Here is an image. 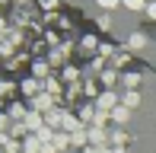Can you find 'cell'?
Returning a JSON list of instances; mask_svg holds the SVG:
<instances>
[{"label":"cell","mask_w":156,"mask_h":153,"mask_svg":"<svg viewBox=\"0 0 156 153\" xmlns=\"http://www.w3.org/2000/svg\"><path fill=\"white\" fill-rule=\"evenodd\" d=\"M127 6H131V10H140V6H144V0H124Z\"/></svg>","instance_id":"cell-1"},{"label":"cell","mask_w":156,"mask_h":153,"mask_svg":"<svg viewBox=\"0 0 156 153\" xmlns=\"http://www.w3.org/2000/svg\"><path fill=\"white\" fill-rule=\"evenodd\" d=\"M99 3H102V6H115V0H99Z\"/></svg>","instance_id":"cell-2"},{"label":"cell","mask_w":156,"mask_h":153,"mask_svg":"<svg viewBox=\"0 0 156 153\" xmlns=\"http://www.w3.org/2000/svg\"><path fill=\"white\" fill-rule=\"evenodd\" d=\"M150 16H156V3H153V6H150Z\"/></svg>","instance_id":"cell-3"}]
</instances>
